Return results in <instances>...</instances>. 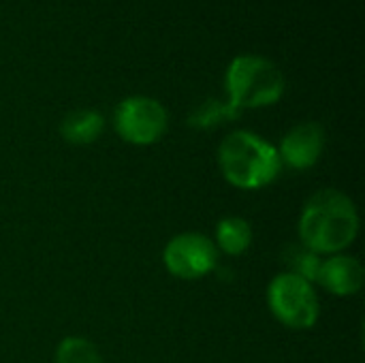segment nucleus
Here are the masks:
<instances>
[{"mask_svg": "<svg viewBox=\"0 0 365 363\" xmlns=\"http://www.w3.org/2000/svg\"><path fill=\"white\" fill-rule=\"evenodd\" d=\"M252 244V229L250 225L240 216H227L216 227V250H222L225 255L240 257L244 255Z\"/></svg>", "mask_w": 365, "mask_h": 363, "instance_id": "nucleus-10", "label": "nucleus"}, {"mask_svg": "<svg viewBox=\"0 0 365 363\" xmlns=\"http://www.w3.org/2000/svg\"><path fill=\"white\" fill-rule=\"evenodd\" d=\"M317 282L338 297H349L361 291L364 287V267L355 257L349 255H331L321 261V270Z\"/></svg>", "mask_w": 365, "mask_h": 363, "instance_id": "nucleus-8", "label": "nucleus"}, {"mask_svg": "<svg viewBox=\"0 0 365 363\" xmlns=\"http://www.w3.org/2000/svg\"><path fill=\"white\" fill-rule=\"evenodd\" d=\"M218 165L222 178L244 190H257L272 184L280 173L278 150L250 131L229 133L218 148Z\"/></svg>", "mask_w": 365, "mask_h": 363, "instance_id": "nucleus-2", "label": "nucleus"}, {"mask_svg": "<svg viewBox=\"0 0 365 363\" xmlns=\"http://www.w3.org/2000/svg\"><path fill=\"white\" fill-rule=\"evenodd\" d=\"M113 126L124 141L133 145H150L165 135L169 116L156 98L130 96L115 107Z\"/></svg>", "mask_w": 365, "mask_h": 363, "instance_id": "nucleus-5", "label": "nucleus"}, {"mask_svg": "<svg viewBox=\"0 0 365 363\" xmlns=\"http://www.w3.org/2000/svg\"><path fill=\"white\" fill-rule=\"evenodd\" d=\"M218 250L203 233H180L169 240L163 252L165 267L182 280H197L216 267Z\"/></svg>", "mask_w": 365, "mask_h": 363, "instance_id": "nucleus-6", "label": "nucleus"}, {"mask_svg": "<svg viewBox=\"0 0 365 363\" xmlns=\"http://www.w3.org/2000/svg\"><path fill=\"white\" fill-rule=\"evenodd\" d=\"M267 306L289 329H310L319 321V297L314 285L289 272L278 274L269 282Z\"/></svg>", "mask_w": 365, "mask_h": 363, "instance_id": "nucleus-4", "label": "nucleus"}, {"mask_svg": "<svg viewBox=\"0 0 365 363\" xmlns=\"http://www.w3.org/2000/svg\"><path fill=\"white\" fill-rule=\"evenodd\" d=\"M302 246L314 255H340L359 233V214L349 195L325 188L308 199L299 216Z\"/></svg>", "mask_w": 365, "mask_h": 363, "instance_id": "nucleus-1", "label": "nucleus"}, {"mask_svg": "<svg viewBox=\"0 0 365 363\" xmlns=\"http://www.w3.org/2000/svg\"><path fill=\"white\" fill-rule=\"evenodd\" d=\"M56 363H103L98 349L79 336L64 338L56 349Z\"/></svg>", "mask_w": 365, "mask_h": 363, "instance_id": "nucleus-12", "label": "nucleus"}, {"mask_svg": "<svg viewBox=\"0 0 365 363\" xmlns=\"http://www.w3.org/2000/svg\"><path fill=\"white\" fill-rule=\"evenodd\" d=\"M227 101L237 109H257L274 105L284 94L282 71L263 56L244 53L233 58L227 68Z\"/></svg>", "mask_w": 365, "mask_h": 363, "instance_id": "nucleus-3", "label": "nucleus"}, {"mask_svg": "<svg viewBox=\"0 0 365 363\" xmlns=\"http://www.w3.org/2000/svg\"><path fill=\"white\" fill-rule=\"evenodd\" d=\"M105 131V118L94 109H77L64 116L60 135L73 145H90Z\"/></svg>", "mask_w": 365, "mask_h": 363, "instance_id": "nucleus-9", "label": "nucleus"}, {"mask_svg": "<svg viewBox=\"0 0 365 363\" xmlns=\"http://www.w3.org/2000/svg\"><path fill=\"white\" fill-rule=\"evenodd\" d=\"M325 150V131L317 122H304L293 126L278 150L280 163L291 169H310L319 163Z\"/></svg>", "mask_w": 365, "mask_h": 363, "instance_id": "nucleus-7", "label": "nucleus"}, {"mask_svg": "<svg viewBox=\"0 0 365 363\" xmlns=\"http://www.w3.org/2000/svg\"><path fill=\"white\" fill-rule=\"evenodd\" d=\"M237 116H240V111L229 101L210 98L192 111L188 122H190V126H197V128H212V126H218L222 122L235 120Z\"/></svg>", "mask_w": 365, "mask_h": 363, "instance_id": "nucleus-11", "label": "nucleus"}, {"mask_svg": "<svg viewBox=\"0 0 365 363\" xmlns=\"http://www.w3.org/2000/svg\"><path fill=\"white\" fill-rule=\"evenodd\" d=\"M284 263L289 265V274H295L308 282H317L321 270V257L304 246H289L284 250Z\"/></svg>", "mask_w": 365, "mask_h": 363, "instance_id": "nucleus-13", "label": "nucleus"}]
</instances>
